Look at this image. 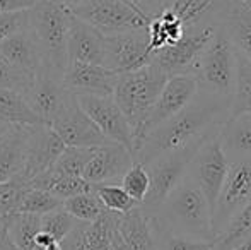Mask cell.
<instances>
[{"mask_svg": "<svg viewBox=\"0 0 251 250\" xmlns=\"http://www.w3.org/2000/svg\"><path fill=\"white\" fill-rule=\"evenodd\" d=\"M125 2L133 5L142 16H146L147 19L151 21V19H154L155 16H159L162 10L169 9L175 0H125Z\"/></svg>", "mask_w": 251, "mask_h": 250, "instance_id": "cell-39", "label": "cell"}, {"mask_svg": "<svg viewBox=\"0 0 251 250\" xmlns=\"http://www.w3.org/2000/svg\"><path fill=\"white\" fill-rule=\"evenodd\" d=\"M62 207L72 218H75V220H79V221H84V223H93V221H96L104 211H108L102 206V202L100 200V197L96 195L94 190L69 197V199H65L62 202Z\"/></svg>", "mask_w": 251, "mask_h": 250, "instance_id": "cell-30", "label": "cell"}, {"mask_svg": "<svg viewBox=\"0 0 251 250\" xmlns=\"http://www.w3.org/2000/svg\"><path fill=\"white\" fill-rule=\"evenodd\" d=\"M151 223L152 228H154L155 238H157L159 250H212V240L201 242V240H195V238L183 237V235L171 233L164 226H161L152 216H151Z\"/></svg>", "mask_w": 251, "mask_h": 250, "instance_id": "cell-33", "label": "cell"}, {"mask_svg": "<svg viewBox=\"0 0 251 250\" xmlns=\"http://www.w3.org/2000/svg\"><path fill=\"white\" fill-rule=\"evenodd\" d=\"M241 113H251V62L236 50V81L229 117Z\"/></svg>", "mask_w": 251, "mask_h": 250, "instance_id": "cell-27", "label": "cell"}, {"mask_svg": "<svg viewBox=\"0 0 251 250\" xmlns=\"http://www.w3.org/2000/svg\"><path fill=\"white\" fill-rule=\"evenodd\" d=\"M118 74L104 65L67 62L62 84L74 96H111Z\"/></svg>", "mask_w": 251, "mask_h": 250, "instance_id": "cell-15", "label": "cell"}, {"mask_svg": "<svg viewBox=\"0 0 251 250\" xmlns=\"http://www.w3.org/2000/svg\"><path fill=\"white\" fill-rule=\"evenodd\" d=\"M120 185L123 187L126 194L132 197L133 200H137L139 204H142V200L146 199L147 192H149V173H147L146 167L142 163L133 161L132 167L126 170V173L122 177Z\"/></svg>", "mask_w": 251, "mask_h": 250, "instance_id": "cell-35", "label": "cell"}, {"mask_svg": "<svg viewBox=\"0 0 251 250\" xmlns=\"http://www.w3.org/2000/svg\"><path fill=\"white\" fill-rule=\"evenodd\" d=\"M248 238H251V200L212 240V250H232Z\"/></svg>", "mask_w": 251, "mask_h": 250, "instance_id": "cell-26", "label": "cell"}, {"mask_svg": "<svg viewBox=\"0 0 251 250\" xmlns=\"http://www.w3.org/2000/svg\"><path fill=\"white\" fill-rule=\"evenodd\" d=\"M197 89H199V84H197L195 76L168 77L164 86H162L161 93H159L157 100H155L154 107H152L149 117L146 118L139 136L135 137L133 149L139 146L140 140H142L152 129H155V127L161 125L162 122H166L168 118H171L173 115L178 113V111L192 100L193 94L197 93Z\"/></svg>", "mask_w": 251, "mask_h": 250, "instance_id": "cell-13", "label": "cell"}, {"mask_svg": "<svg viewBox=\"0 0 251 250\" xmlns=\"http://www.w3.org/2000/svg\"><path fill=\"white\" fill-rule=\"evenodd\" d=\"M89 190H93V184H89L84 177H62L56 180L50 192L63 202L69 197L79 195V194L89 192Z\"/></svg>", "mask_w": 251, "mask_h": 250, "instance_id": "cell-38", "label": "cell"}, {"mask_svg": "<svg viewBox=\"0 0 251 250\" xmlns=\"http://www.w3.org/2000/svg\"><path fill=\"white\" fill-rule=\"evenodd\" d=\"M251 200V160L229 161L224 184L212 213V230L217 237L229 221Z\"/></svg>", "mask_w": 251, "mask_h": 250, "instance_id": "cell-10", "label": "cell"}, {"mask_svg": "<svg viewBox=\"0 0 251 250\" xmlns=\"http://www.w3.org/2000/svg\"><path fill=\"white\" fill-rule=\"evenodd\" d=\"M29 129L31 125H9L0 134V184L23 170Z\"/></svg>", "mask_w": 251, "mask_h": 250, "instance_id": "cell-22", "label": "cell"}, {"mask_svg": "<svg viewBox=\"0 0 251 250\" xmlns=\"http://www.w3.org/2000/svg\"><path fill=\"white\" fill-rule=\"evenodd\" d=\"M51 129L60 136L65 146L75 147H100L109 144L98 129V125L87 117L86 111L80 108L77 96L70 94L69 101L63 105L60 113L53 118Z\"/></svg>", "mask_w": 251, "mask_h": 250, "instance_id": "cell-12", "label": "cell"}, {"mask_svg": "<svg viewBox=\"0 0 251 250\" xmlns=\"http://www.w3.org/2000/svg\"><path fill=\"white\" fill-rule=\"evenodd\" d=\"M166 79L168 76L152 62L137 70L122 72L116 77L111 96L132 127L133 142L149 117Z\"/></svg>", "mask_w": 251, "mask_h": 250, "instance_id": "cell-4", "label": "cell"}, {"mask_svg": "<svg viewBox=\"0 0 251 250\" xmlns=\"http://www.w3.org/2000/svg\"><path fill=\"white\" fill-rule=\"evenodd\" d=\"M58 2H62L63 5H67L70 9V7H74L75 3H79V2H82V0H58Z\"/></svg>", "mask_w": 251, "mask_h": 250, "instance_id": "cell-45", "label": "cell"}, {"mask_svg": "<svg viewBox=\"0 0 251 250\" xmlns=\"http://www.w3.org/2000/svg\"><path fill=\"white\" fill-rule=\"evenodd\" d=\"M80 108L87 113V117L98 125L101 134L108 140L122 144L130 153L133 151V134L132 127L113 96H77Z\"/></svg>", "mask_w": 251, "mask_h": 250, "instance_id": "cell-14", "label": "cell"}, {"mask_svg": "<svg viewBox=\"0 0 251 250\" xmlns=\"http://www.w3.org/2000/svg\"><path fill=\"white\" fill-rule=\"evenodd\" d=\"M58 207H62V200L56 199L51 192L41 189H29L24 194L23 202L19 206V213L43 216V214L51 213Z\"/></svg>", "mask_w": 251, "mask_h": 250, "instance_id": "cell-34", "label": "cell"}, {"mask_svg": "<svg viewBox=\"0 0 251 250\" xmlns=\"http://www.w3.org/2000/svg\"><path fill=\"white\" fill-rule=\"evenodd\" d=\"M7 127H9V125H5V124H2V122H0V134H2V132H3V130H5V129H7Z\"/></svg>", "mask_w": 251, "mask_h": 250, "instance_id": "cell-46", "label": "cell"}, {"mask_svg": "<svg viewBox=\"0 0 251 250\" xmlns=\"http://www.w3.org/2000/svg\"><path fill=\"white\" fill-rule=\"evenodd\" d=\"M212 129H214V127H212ZM205 136H207V132H205L203 136H200L199 139L188 142L186 146L159 154L157 158H154L149 163L144 165L147 173H149L151 185H149V192H147L146 199L140 204V209H142L147 216H152V214L159 209L162 200L168 197V194L181 182V178L186 175V170H188V165H190V161H192L193 154H195L197 149L200 147Z\"/></svg>", "mask_w": 251, "mask_h": 250, "instance_id": "cell-6", "label": "cell"}, {"mask_svg": "<svg viewBox=\"0 0 251 250\" xmlns=\"http://www.w3.org/2000/svg\"><path fill=\"white\" fill-rule=\"evenodd\" d=\"M0 122L5 125H43L45 120L38 117L26 98L10 89H0ZM47 125V124H45Z\"/></svg>", "mask_w": 251, "mask_h": 250, "instance_id": "cell-25", "label": "cell"}, {"mask_svg": "<svg viewBox=\"0 0 251 250\" xmlns=\"http://www.w3.org/2000/svg\"><path fill=\"white\" fill-rule=\"evenodd\" d=\"M31 250H60V244H51V245H48V247H36V245H34Z\"/></svg>", "mask_w": 251, "mask_h": 250, "instance_id": "cell-44", "label": "cell"}, {"mask_svg": "<svg viewBox=\"0 0 251 250\" xmlns=\"http://www.w3.org/2000/svg\"><path fill=\"white\" fill-rule=\"evenodd\" d=\"M231 115V98L197 89L193 98L178 111L152 129L133 149L132 156L137 163H149L159 154L175 151L199 139L212 127L222 125Z\"/></svg>", "mask_w": 251, "mask_h": 250, "instance_id": "cell-1", "label": "cell"}, {"mask_svg": "<svg viewBox=\"0 0 251 250\" xmlns=\"http://www.w3.org/2000/svg\"><path fill=\"white\" fill-rule=\"evenodd\" d=\"M152 218L171 233L201 242L215 238L212 230V209L201 189L188 175L168 194Z\"/></svg>", "mask_w": 251, "mask_h": 250, "instance_id": "cell-2", "label": "cell"}, {"mask_svg": "<svg viewBox=\"0 0 251 250\" xmlns=\"http://www.w3.org/2000/svg\"><path fill=\"white\" fill-rule=\"evenodd\" d=\"M219 129L221 125L208 130L186 170V175L201 189L212 213L229 168V160L226 158L219 139Z\"/></svg>", "mask_w": 251, "mask_h": 250, "instance_id": "cell-9", "label": "cell"}, {"mask_svg": "<svg viewBox=\"0 0 251 250\" xmlns=\"http://www.w3.org/2000/svg\"><path fill=\"white\" fill-rule=\"evenodd\" d=\"M0 250H19V249H17L16 245L9 240V237H7V238H3V240H0Z\"/></svg>", "mask_w": 251, "mask_h": 250, "instance_id": "cell-43", "label": "cell"}, {"mask_svg": "<svg viewBox=\"0 0 251 250\" xmlns=\"http://www.w3.org/2000/svg\"><path fill=\"white\" fill-rule=\"evenodd\" d=\"M217 21L234 48L251 62V10L243 0H222Z\"/></svg>", "mask_w": 251, "mask_h": 250, "instance_id": "cell-20", "label": "cell"}, {"mask_svg": "<svg viewBox=\"0 0 251 250\" xmlns=\"http://www.w3.org/2000/svg\"><path fill=\"white\" fill-rule=\"evenodd\" d=\"M69 62H86L102 65L104 62V36L93 26L72 14L67 38Z\"/></svg>", "mask_w": 251, "mask_h": 250, "instance_id": "cell-19", "label": "cell"}, {"mask_svg": "<svg viewBox=\"0 0 251 250\" xmlns=\"http://www.w3.org/2000/svg\"><path fill=\"white\" fill-rule=\"evenodd\" d=\"M70 12L102 36L144 29L149 24V19L125 0H82L70 7Z\"/></svg>", "mask_w": 251, "mask_h": 250, "instance_id": "cell-8", "label": "cell"}, {"mask_svg": "<svg viewBox=\"0 0 251 250\" xmlns=\"http://www.w3.org/2000/svg\"><path fill=\"white\" fill-rule=\"evenodd\" d=\"M24 98L31 110L43 118L45 124L50 125L63 105L69 101L70 93L63 87L62 77H56L45 69H40L34 76L33 86L24 94Z\"/></svg>", "mask_w": 251, "mask_h": 250, "instance_id": "cell-18", "label": "cell"}, {"mask_svg": "<svg viewBox=\"0 0 251 250\" xmlns=\"http://www.w3.org/2000/svg\"><path fill=\"white\" fill-rule=\"evenodd\" d=\"M86 224L87 223H84V221H79L77 226L60 242V250H82V237Z\"/></svg>", "mask_w": 251, "mask_h": 250, "instance_id": "cell-40", "label": "cell"}, {"mask_svg": "<svg viewBox=\"0 0 251 250\" xmlns=\"http://www.w3.org/2000/svg\"><path fill=\"white\" fill-rule=\"evenodd\" d=\"M243 2H245V5L251 10V0H243Z\"/></svg>", "mask_w": 251, "mask_h": 250, "instance_id": "cell-47", "label": "cell"}, {"mask_svg": "<svg viewBox=\"0 0 251 250\" xmlns=\"http://www.w3.org/2000/svg\"><path fill=\"white\" fill-rule=\"evenodd\" d=\"M116 230L132 250H159L151 216H147L140 206L120 214Z\"/></svg>", "mask_w": 251, "mask_h": 250, "instance_id": "cell-24", "label": "cell"}, {"mask_svg": "<svg viewBox=\"0 0 251 250\" xmlns=\"http://www.w3.org/2000/svg\"><path fill=\"white\" fill-rule=\"evenodd\" d=\"M219 139L229 161L251 160V113L229 117L219 129Z\"/></svg>", "mask_w": 251, "mask_h": 250, "instance_id": "cell-23", "label": "cell"}, {"mask_svg": "<svg viewBox=\"0 0 251 250\" xmlns=\"http://www.w3.org/2000/svg\"><path fill=\"white\" fill-rule=\"evenodd\" d=\"M199 89L231 98L236 81V48L219 24L195 69Z\"/></svg>", "mask_w": 251, "mask_h": 250, "instance_id": "cell-5", "label": "cell"}, {"mask_svg": "<svg viewBox=\"0 0 251 250\" xmlns=\"http://www.w3.org/2000/svg\"><path fill=\"white\" fill-rule=\"evenodd\" d=\"M41 230V216L27 213L12 214L9 223V240L19 250H31L34 245V237Z\"/></svg>", "mask_w": 251, "mask_h": 250, "instance_id": "cell-28", "label": "cell"}, {"mask_svg": "<svg viewBox=\"0 0 251 250\" xmlns=\"http://www.w3.org/2000/svg\"><path fill=\"white\" fill-rule=\"evenodd\" d=\"M34 76H36L34 72L21 70L0 58V89L16 91V93H21L24 96L29 91V87L33 86Z\"/></svg>", "mask_w": 251, "mask_h": 250, "instance_id": "cell-37", "label": "cell"}, {"mask_svg": "<svg viewBox=\"0 0 251 250\" xmlns=\"http://www.w3.org/2000/svg\"><path fill=\"white\" fill-rule=\"evenodd\" d=\"M29 29L41 54V69L56 77L63 76L67 67V38L72 12L58 0H36L31 9Z\"/></svg>", "mask_w": 251, "mask_h": 250, "instance_id": "cell-3", "label": "cell"}, {"mask_svg": "<svg viewBox=\"0 0 251 250\" xmlns=\"http://www.w3.org/2000/svg\"><path fill=\"white\" fill-rule=\"evenodd\" d=\"M63 149L65 144L51 125H31L26 142V160L19 175L31 180L34 175L50 168Z\"/></svg>", "mask_w": 251, "mask_h": 250, "instance_id": "cell-16", "label": "cell"}, {"mask_svg": "<svg viewBox=\"0 0 251 250\" xmlns=\"http://www.w3.org/2000/svg\"><path fill=\"white\" fill-rule=\"evenodd\" d=\"M77 223L79 220L70 216L63 207H58V209L41 216V230L51 235L58 244L77 226Z\"/></svg>", "mask_w": 251, "mask_h": 250, "instance_id": "cell-36", "label": "cell"}, {"mask_svg": "<svg viewBox=\"0 0 251 250\" xmlns=\"http://www.w3.org/2000/svg\"><path fill=\"white\" fill-rule=\"evenodd\" d=\"M152 60L149 33L144 29L125 31L104 36V62L102 65L113 72L122 74L137 70Z\"/></svg>", "mask_w": 251, "mask_h": 250, "instance_id": "cell-11", "label": "cell"}, {"mask_svg": "<svg viewBox=\"0 0 251 250\" xmlns=\"http://www.w3.org/2000/svg\"><path fill=\"white\" fill-rule=\"evenodd\" d=\"M93 190L96 192V195L100 197L102 206L108 211L118 214H125L128 211L135 209L137 206H140L137 200H133L128 194L123 190L120 184H96L93 185Z\"/></svg>", "mask_w": 251, "mask_h": 250, "instance_id": "cell-31", "label": "cell"}, {"mask_svg": "<svg viewBox=\"0 0 251 250\" xmlns=\"http://www.w3.org/2000/svg\"><path fill=\"white\" fill-rule=\"evenodd\" d=\"M109 250H132V249L125 244V240L118 233V230H115L111 235V242H109Z\"/></svg>", "mask_w": 251, "mask_h": 250, "instance_id": "cell-42", "label": "cell"}, {"mask_svg": "<svg viewBox=\"0 0 251 250\" xmlns=\"http://www.w3.org/2000/svg\"><path fill=\"white\" fill-rule=\"evenodd\" d=\"M34 2H36V0H0V14L27 10L33 7Z\"/></svg>", "mask_w": 251, "mask_h": 250, "instance_id": "cell-41", "label": "cell"}, {"mask_svg": "<svg viewBox=\"0 0 251 250\" xmlns=\"http://www.w3.org/2000/svg\"><path fill=\"white\" fill-rule=\"evenodd\" d=\"M219 23L215 19H201L185 28V33L176 43L155 50L152 63L159 67L168 77L193 76L200 55L212 40Z\"/></svg>", "mask_w": 251, "mask_h": 250, "instance_id": "cell-7", "label": "cell"}, {"mask_svg": "<svg viewBox=\"0 0 251 250\" xmlns=\"http://www.w3.org/2000/svg\"><path fill=\"white\" fill-rule=\"evenodd\" d=\"M29 189V180H26L19 173L14 175L9 180L2 182L0 184V214L9 216V214L19 213L23 197Z\"/></svg>", "mask_w": 251, "mask_h": 250, "instance_id": "cell-32", "label": "cell"}, {"mask_svg": "<svg viewBox=\"0 0 251 250\" xmlns=\"http://www.w3.org/2000/svg\"><path fill=\"white\" fill-rule=\"evenodd\" d=\"M0 58L21 70L34 72L41 69V54L29 28L0 40Z\"/></svg>", "mask_w": 251, "mask_h": 250, "instance_id": "cell-21", "label": "cell"}, {"mask_svg": "<svg viewBox=\"0 0 251 250\" xmlns=\"http://www.w3.org/2000/svg\"><path fill=\"white\" fill-rule=\"evenodd\" d=\"M133 165V156L130 149L116 142H109L94 149L93 158L86 165L82 177L89 184H116L122 180L130 167Z\"/></svg>", "mask_w": 251, "mask_h": 250, "instance_id": "cell-17", "label": "cell"}, {"mask_svg": "<svg viewBox=\"0 0 251 250\" xmlns=\"http://www.w3.org/2000/svg\"><path fill=\"white\" fill-rule=\"evenodd\" d=\"M96 147H75L65 146L56 161L51 165L55 173L62 177H82V171L89 160L93 158Z\"/></svg>", "mask_w": 251, "mask_h": 250, "instance_id": "cell-29", "label": "cell"}]
</instances>
